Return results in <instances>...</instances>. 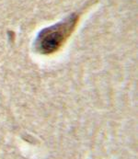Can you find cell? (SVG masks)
I'll use <instances>...</instances> for the list:
<instances>
[{"mask_svg": "<svg viewBox=\"0 0 138 159\" xmlns=\"http://www.w3.org/2000/svg\"><path fill=\"white\" fill-rule=\"evenodd\" d=\"M78 20L76 14H72L57 24L44 29L36 39V50L43 54H51L60 50L75 30Z\"/></svg>", "mask_w": 138, "mask_h": 159, "instance_id": "cell-1", "label": "cell"}]
</instances>
